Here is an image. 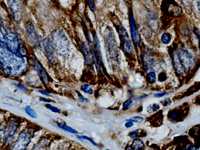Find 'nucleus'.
Segmentation results:
<instances>
[{
  "label": "nucleus",
  "instance_id": "1",
  "mask_svg": "<svg viewBox=\"0 0 200 150\" xmlns=\"http://www.w3.org/2000/svg\"><path fill=\"white\" fill-rule=\"evenodd\" d=\"M2 34L4 38V44L7 50L18 57H23L25 51L18 35L10 29L4 30V33L2 32Z\"/></svg>",
  "mask_w": 200,
  "mask_h": 150
},
{
  "label": "nucleus",
  "instance_id": "2",
  "mask_svg": "<svg viewBox=\"0 0 200 150\" xmlns=\"http://www.w3.org/2000/svg\"><path fill=\"white\" fill-rule=\"evenodd\" d=\"M195 59L187 51L181 49L174 57V66L180 73L190 70L195 65Z\"/></svg>",
  "mask_w": 200,
  "mask_h": 150
},
{
  "label": "nucleus",
  "instance_id": "3",
  "mask_svg": "<svg viewBox=\"0 0 200 150\" xmlns=\"http://www.w3.org/2000/svg\"><path fill=\"white\" fill-rule=\"evenodd\" d=\"M9 9L14 20L20 22L22 17V8L21 0H7Z\"/></svg>",
  "mask_w": 200,
  "mask_h": 150
},
{
  "label": "nucleus",
  "instance_id": "4",
  "mask_svg": "<svg viewBox=\"0 0 200 150\" xmlns=\"http://www.w3.org/2000/svg\"><path fill=\"white\" fill-rule=\"evenodd\" d=\"M25 28L28 41L30 42L33 46L39 47L40 41L39 36L33 23L30 21H27L25 25Z\"/></svg>",
  "mask_w": 200,
  "mask_h": 150
},
{
  "label": "nucleus",
  "instance_id": "5",
  "mask_svg": "<svg viewBox=\"0 0 200 150\" xmlns=\"http://www.w3.org/2000/svg\"><path fill=\"white\" fill-rule=\"evenodd\" d=\"M31 133L29 131H22L12 145V149H23L29 145L31 140Z\"/></svg>",
  "mask_w": 200,
  "mask_h": 150
},
{
  "label": "nucleus",
  "instance_id": "6",
  "mask_svg": "<svg viewBox=\"0 0 200 150\" xmlns=\"http://www.w3.org/2000/svg\"><path fill=\"white\" fill-rule=\"evenodd\" d=\"M128 16H129V23H130L132 39L134 44V45L136 46V47L137 48L139 46L140 42V36L138 28L136 24L133 11L131 9L129 10Z\"/></svg>",
  "mask_w": 200,
  "mask_h": 150
},
{
  "label": "nucleus",
  "instance_id": "7",
  "mask_svg": "<svg viewBox=\"0 0 200 150\" xmlns=\"http://www.w3.org/2000/svg\"><path fill=\"white\" fill-rule=\"evenodd\" d=\"M44 48L46 53L47 57L49 61L52 64H55L56 62V58L55 54V51L51 41L49 38H45L43 42Z\"/></svg>",
  "mask_w": 200,
  "mask_h": 150
},
{
  "label": "nucleus",
  "instance_id": "8",
  "mask_svg": "<svg viewBox=\"0 0 200 150\" xmlns=\"http://www.w3.org/2000/svg\"><path fill=\"white\" fill-rule=\"evenodd\" d=\"M33 61H34V69L37 72L42 82L45 85L48 84L50 80V78L48 76V74L47 73L46 70L36 59L35 58L34 59H33Z\"/></svg>",
  "mask_w": 200,
  "mask_h": 150
},
{
  "label": "nucleus",
  "instance_id": "9",
  "mask_svg": "<svg viewBox=\"0 0 200 150\" xmlns=\"http://www.w3.org/2000/svg\"><path fill=\"white\" fill-rule=\"evenodd\" d=\"M18 129V124L16 122H10L6 127L4 132V141L10 143Z\"/></svg>",
  "mask_w": 200,
  "mask_h": 150
},
{
  "label": "nucleus",
  "instance_id": "10",
  "mask_svg": "<svg viewBox=\"0 0 200 150\" xmlns=\"http://www.w3.org/2000/svg\"><path fill=\"white\" fill-rule=\"evenodd\" d=\"M143 62L146 70H149L152 68L154 61L153 56L150 52L145 51L143 53Z\"/></svg>",
  "mask_w": 200,
  "mask_h": 150
},
{
  "label": "nucleus",
  "instance_id": "11",
  "mask_svg": "<svg viewBox=\"0 0 200 150\" xmlns=\"http://www.w3.org/2000/svg\"><path fill=\"white\" fill-rule=\"evenodd\" d=\"M81 47H82L83 53L84 54L85 62L87 65L91 66L93 62V61H92L93 55H92V53L91 52L90 53L89 51H88V49L86 47V45L85 43L82 42L81 44Z\"/></svg>",
  "mask_w": 200,
  "mask_h": 150
},
{
  "label": "nucleus",
  "instance_id": "12",
  "mask_svg": "<svg viewBox=\"0 0 200 150\" xmlns=\"http://www.w3.org/2000/svg\"><path fill=\"white\" fill-rule=\"evenodd\" d=\"M131 147L133 149H141L145 147V144L142 140L140 139H135L131 145Z\"/></svg>",
  "mask_w": 200,
  "mask_h": 150
},
{
  "label": "nucleus",
  "instance_id": "13",
  "mask_svg": "<svg viewBox=\"0 0 200 150\" xmlns=\"http://www.w3.org/2000/svg\"><path fill=\"white\" fill-rule=\"evenodd\" d=\"M57 125H58V126L60 128H61V129H62V130H65L66 131H68L69 132L72 133V134H78V132L76 130H74L72 127H69V126H67V125H66L65 124H63L62 123H57Z\"/></svg>",
  "mask_w": 200,
  "mask_h": 150
},
{
  "label": "nucleus",
  "instance_id": "14",
  "mask_svg": "<svg viewBox=\"0 0 200 150\" xmlns=\"http://www.w3.org/2000/svg\"><path fill=\"white\" fill-rule=\"evenodd\" d=\"M122 48L123 51L127 53H130L133 49L132 43L130 40L126 42L125 43L122 44Z\"/></svg>",
  "mask_w": 200,
  "mask_h": 150
},
{
  "label": "nucleus",
  "instance_id": "15",
  "mask_svg": "<svg viewBox=\"0 0 200 150\" xmlns=\"http://www.w3.org/2000/svg\"><path fill=\"white\" fill-rule=\"evenodd\" d=\"M81 91L85 93L92 95L93 93V89L92 87L88 84H83L80 87Z\"/></svg>",
  "mask_w": 200,
  "mask_h": 150
},
{
  "label": "nucleus",
  "instance_id": "16",
  "mask_svg": "<svg viewBox=\"0 0 200 150\" xmlns=\"http://www.w3.org/2000/svg\"><path fill=\"white\" fill-rule=\"evenodd\" d=\"M25 111L28 116H30L31 117H32L33 118H36L38 116L36 112L30 106H25Z\"/></svg>",
  "mask_w": 200,
  "mask_h": 150
},
{
  "label": "nucleus",
  "instance_id": "17",
  "mask_svg": "<svg viewBox=\"0 0 200 150\" xmlns=\"http://www.w3.org/2000/svg\"><path fill=\"white\" fill-rule=\"evenodd\" d=\"M160 107L158 104H157V103L151 104L147 107V111L149 113H151L157 111L158 110L160 109Z\"/></svg>",
  "mask_w": 200,
  "mask_h": 150
},
{
  "label": "nucleus",
  "instance_id": "18",
  "mask_svg": "<svg viewBox=\"0 0 200 150\" xmlns=\"http://www.w3.org/2000/svg\"><path fill=\"white\" fill-rule=\"evenodd\" d=\"M147 79L150 83H154L156 79V76H155V72L153 71H151L149 72L147 75Z\"/></svg>",
  "mask_w": 200,
  "mask_h": 150
},
{
  "label": "nucleus",
  "instance_id": "19",
  "mask_svg": "<svg viewBox=\"0 0 200 150\" xmlns=\"http://www.w3.org/2000/svg\"><path fill=\"white\" fill-rule=\"evenodd\" d=\"M161 40L164 44H168L171 40V36L168 33H164L161 36Z\"/></svg>",
  "mask_w": 200,
  "mask_h": 150
},
{
  "label": "nucleus",
  "instance_id": "20",
  "mask_svg": "<svg viewBox=\"0 0 200 150\" xmlns=\"http://www.w3.org/2000/svg\"><path fill=\"white\" fill-rule=\"evenodd\" d=\"M133 105V100L132 99H129L127 100H126L123 104V110H127L129 109Z\"/></svg>",
  "mask_w": 200,
  "mask_h": 150
},
{
  "label": "nucleus",
  "instance_id": "21",
  "mask_svg": "<svg viewBox=\"0 0 200 150\" xmlns=\"http://www.w3.org/2000/svg\"><path fill=\"white\" fill-rule=\"evenodd\" d=\"M86 3L91 11H92L93 12H95L96 9L95 0H86Z\"/></svg>",
  "mask_w": 200,
  "mask_h": 150
},
{
  "label": "nucleus",
  "instance_id": "22",
  "mask_svg": "<svg viewBox=\"0 0 200 150\" xmlns=\"http://www.w3.org/2000/svg\"><path fill=\"white\" fill-rule=\"evenodd\" d=\"M45 107L48 109L50 110L51 111H52L53 113H61V110L58 107L52 106V105H51V104H45Z\"/></svg>",
  "mask_w": 200,
  "mask_h": 150
},
{
  "label": "nucleus",
  "instance_id": "23",
  "mask_svg": "<svg viewBox=\"0 0 200 150\" xmlns=\"http://www.w3.org/2000/svg\"><path fill=\"white\" fill-rule=\"evenodd\" d=\"M143 120H144V118L140 116H134L127 120V121H131L133 123H141Z\"/></svg>",
  "mask_w": 200,
  "mask_h": 150
},
{
  "label": "nucleus",
  "instance_id": "24",
  "mask_svg": "<svg viewBox=\"0 0 200 150\" xmlns=\"http://www.w3.org/2000/svg\"><path fill=\"white\" fill-rule=\"evenodd\" d=\"M78 139H80V140H88L89 142H91L93 145H95V146H97V144L90 137H88V136H78Z\"/></svg>",
  "mask_w": 200,
  "mask_h": 150
},
{
  "label": "nucleus",
  "instance_id": "25",
  "mask_svg": "<svg viewBox=\"0 0 200 150\" xmlns=\"http://www.w3.org/2000/svg\"><path fill=\"white\" fill-rule=\"evenodd\" d=\"M140 134V130H137L130 132L129 134H128V136H129L131 139H133L138 137Z\"/></svg>",
  "mask_w": 200,
  "mask_h": 150
},
{
  "label": "nucleus",
  "instance_id": "26",
  "mask_svg": "<svg viewBox=\"0 0 200 150\" xmlns=\"http://www.w3.org/2000/svg\"><path fill=\"white\" fill-rule=\"evenodd\" d=\"M180 1L183 5L185 6L186 5L187 7L191 6V5L193 4V0H180Z\"/></svg>",
  "mask_w": 200,
  "mask_h": 150
},
{
  "label": "nucleus",
  "instance_id": "27",
  "mask_svg": "<svg viewBox=\"0 0 200 150\" xmlns=\"http://www.w3.org/2000/svg\"><path fill=\"white\" fill-rule=\"evenodd\" d=\"M134 125V123L131 122V121H127V122H126L124 124V126L126 128H131Z\"/></svg>",
  "mask_w": 200,
  "mask_h": 150
},
{
  "label": "nucleus",
  "instance_id": "28",
  "mask_svg": "<svg viewBox=\"0 0 200 150\" xmlns=\"http://www.w3.org/2000/svg\"><path fill=\"white\" fill-rule=\"evenodd\" d=\"M78 93V96H79V100H80V101H82V102H88L89 101L86 98H85L84 97H83L80 93Z\"/></svg>",
  "mask_w": 200,
  "mask_h": 150
},
{
  "label": "nucleus",
  "instance_id": "29",
  "mask_svg": "<svg viewBox=\"0 0 200 150\" xmlns=\"http://www.w3.org/2000/svg\"><path fill=\"white\" fill-rule=\"evenodd\" d=\"M38 92H39L40 93H41V94H42V95H45V96H49V97H51V96H51V95H49L48 92H47L46 91H44V90H39Z\"/></svg>",
  "mask_w": 200,
  "mask_h": 150
},
{
  "label": "nucleus",
  "instance_id": "30",
  "mask_svg": "<svg viewBox=\"0 0 200 150\" xmlns=\"http://www.w3.org/2000/svg\"><path fill=\"white\" fill-rule=\"evenodd\" d=\"M17 87H18L19 89H20L21 90H22V91H27V88H26L25 86H24L23 84H17Z\"/></svg>",
  "mask_w": 200,
  "mask_h": 150
},
{
  "label": "nucleus",
  "instance_id": "31",
  "mask_svg": "<svg viewBox=\"0 0 200 150\" xmlns=\"http://www.w3.org/2000/svg\"><path fill=\"white\" fill-rule=\"evenodd\" d=\"M166 94H167L166 92H164V93H159L155 94L154 95V96L155 97H163L164 96H165Z\"/></svg>",
  "mask_w": 200,
  "mask_h": 150
},
{
  "label": "nucleus",
  "instance_id": "32",
  "mask_svg": "<svg viewBox=\"0 0 200 150\" xmlns=\"http://www.w3.org/2000/svg\"><path fill=\"white\" fill-rule=\"evenodd\" d=\"M40 100L44 101V102H46V103H51V102L53 101L52 100L49 99H47L45 97H40Z\"/></svg>",
  "mask_w": 200,
  "mask_h": 150
},
{
  "label": "nucleus",
  "instance_id": "33",
  "mask_svg": "<svg viewBox=\"0 0 200 150\" xmlns=\"http://www.w3.org/2000/svg\"><path fill=\"white\" fill-rule=\"evenodd\" d=\"M196 3L198 9L199 11V12L200 13V0H196Z\"/></svg>",
  "mask_w": 200,
  "mask_h": 150
},
{
  "label": "nucleus",
  "instance_id": "34",
  "mask_svg": "<svg viewBox=\"0 0 200 150\" xmlns=\"http://www.w3.org/2000/svg\"><path fill=\"white\" fill-rule=\"evenodd\" d=\"M196 34H197V36L198 38V40H199V48H200V32L199 31H197L196 32Z\"/></svg>",
  "mask_w": 200,
  "mask_h": 150
},
{
  "label": "nucleus",
  "instance_id": "35",
  "mask_svg": "<svg viewBox=\"0 0 200 150\" xmlns=\"http://www.w3.org/2000/svg\"><path fill=\"white\" fill-rule=\"evenodd\" d=\"M145 1H146L148 3H151V2H153L154 1V0H145Z\"/></svg>",
  "mask_w": 200,
  "mask_h": 150
}]
</instances>
